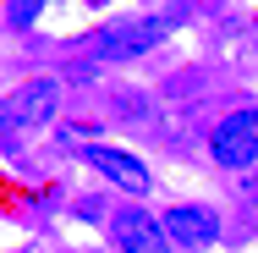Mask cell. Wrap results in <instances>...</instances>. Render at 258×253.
<instances>
[{"mask_svg":"<svg viewBox=\"0 0 258 253\" xmlns=\"http://www.w3.org/2000/svg\"><path fill=\"white\" fill-rule=\"evenodd\" d=\"M55 105H60V77H33L17 94H6L0 99V138H6V149H17V138L39 132L55 116Z\"/></svg>","mask_w":258,"mask_h":253,"instance_id":"1","label":"cell"},{"mask_svg":"<svg viewBox=\"0 0 258 253\" xmlns=\"http://www.w3.org/2000/svg\"><path fill=\"white\" fill-rule=\"evenodd\" d=\"M165 33H170V17H121V22H110L99 39L88 44V55L104 61V66L110 61H138V55L154 50Z\"/></svg>","mask_w":258,"mask_h":253,"instance_id":"2","label":"cell"},{"mask_svg":"<svg viewBox=\"0 0 258 253\" xmlns=\"http://www.w3.org/2000/svg\"><path fill=\"white\" fill-rule=\"evenodd\" d=\"M209 154H214V165H225V171L258 165V110H231V116H220L214 132H209Z\"/></svg>","mask_w":258,"mask_h":253,"instance_id":"3","label":"cell"},{"mask_svg":"<svg viewBox=\"0 0 258 253\" xmlns=\"http://www.w3.org/2000/svg\"><path fill=\"white\" fill-rule=\"evenodd\" d=\"M110 242H115V253H170L165 226L149 209H138V204H126V209L110 215Z\"/></svg>","mask_w":258,"mask_h":253,"instance_id":"4","label":"cell"},{"mask_svg":"<svg viewBox=\"0 0 258 253\" xmlns=\"http://www.w3.org/2000/svg\"><path fill=\"white\" fill-rule=\"evenodd\" d=\"M83 160L99 171L110 187H121V193H132V198H143V193L154 187L149 165H143L138 154H126V149H110V143H88V149H83Z\"/></svg>","mask_w":258,"mask_h":253,"instance_id":"5","label":"cell"},{"mask_svg":"<svg viewBox=\"0 0 258 253\" xmlns=\"http://www.w3.org/2000/svg\"><path fill=\"white\" fill-rule=\"evenodd\" d=\"M159 226H165V237L176 248H209V242H220V215L209 204H170L159 215Z\"/></svg>","mask_w":258,"mask_h":253,"instance_id":"6","label":"cell"},{"mask_svg":"<svg viewBox=\"0 0 258 253\" xmlns=\"http://www.w3.org/2000/svg\"><path fill=\"white\" fill-rule=\"evenodd\" d=\"M39 11H44V0H11V6H6V22H11V28H33Z\"/></svg>","mask_w":258,"mask_h":253,"instance_id":"7","label":"cell"},{"mask_svg":"<svg viewBox=\"0 0 258 253\" xmlns=\"http://www.w3.org/2000/svg\"><path fill=\"white\" fill-rule=\"evenodd\" d=\"M247 209H253V215H258V187H247Z\"/></svg>","mask_w":258,"mask_h":253,"instance_id":"8","label":"cell"}]
</instances>
